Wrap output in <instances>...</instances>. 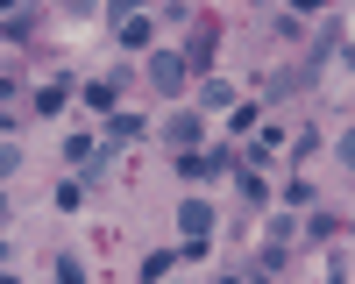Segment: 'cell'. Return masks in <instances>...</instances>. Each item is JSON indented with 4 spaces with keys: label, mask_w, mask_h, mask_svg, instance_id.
Here are the masks:
<instances>
[{
    "label": "cell",
    "mask_w": 355,
    "mask_h": 284,
    "mask_svg": "<svg viewBox=\"0 0 355 284\" xmlns=\"http://www.w3.org/2000/svg\"><path fill=\"white\" fill-rule=\"evenodd\" d=\"M220 170H242L227 150H214V157H199V150H185L178 157V178H192V185H206V178H220Z\"/></svg>",
    "instance_id": "cell-1"
},
{
    "label": "cell",
    "mask_w": 355,
    "mask_h": 284,
    "mask_svg": "<svg viewBox=\"0 0 355 284\" xmlns=\"http://www.w3.org/2000/svg\"><path fill=\"white\" fill-rule=\"evenodd\" d=\"M178 227H185V242H206L214 235V206H206V199H185V206H178Z\"/></svg>",
    "instance_id": "cell-2"
},
{
    "label": "cell",
    "mask_w": 355,
    "mask_h": 284,
    "mask_svg": "<svg viewBox=\"0 0 355 284\" xmlns=\"http://www.w3.org/2000/svg\"><path fill=\"white\" fill-rule=\"evenodd\" d=\"M150 78H157V93H178V85H185V57H178V50H157V57H150Z\"/></svg>",
    "instance_id": "cell-3"
},
{
    "label": "cell",
    "mask_w": 355,
    "mask_h": 284,
    "mask_svg": "<svg viewBox=\"0 0 355 284\" xmlns=\"http://www.w3.org/2000/svg\"><path fill=\"white\" fill-rule=\"evenodd\" d=\"M150 36H157L150 15H121V43H128V50H150Z\"/></svg>",
    "instance_id": "cell-4"
},
{
    "label": "cell",
    "mask_w": 355,
    "mask_h": 284,
    "mask_svg": "<svg viewBox=\"0 0 355 284\" xmlns=\"http://www.w3.org/2000/svg\"><path fill=\"white\" fill-rule=\"evenodd\" d=\"M171 142L192 150V142H199V114H171Z\"/></svg>",
    "instance_id": "cell-5"
},
{
    "label": "cell",
    "mask_w": 355,
    "mask_h": 284,
    "mask_svg": "<svg viewBox=\"0 0 355 284\" xmlns=\"http://www.w3.org/2000/svg\"><path fill=\"white\" fill-rule=\"evenodd\" d=\"M85 100H93L100 114H114V100H121V78H100V85H85Z\"/></svg>",
    "instance_id": "cell-6"
},
{
    "label": "cell",
    "mask_w": 355,
    "mask_h": 284,
    "mask_svg": "<svg viewBox=\"0 0 355 284\" xmlns=\"http://www.w3.org/2000/svg\"><path fill=\"white\" fill-rule=\"evenodd\" d=\"M171 263H178L171 249H150V256H142V284H157V277H171Z\"/></svg>",
    "instance_id": "cell-7"
},
{
    "label": "cell",
    "mask_w": 355,
    "mask_h": 284,
    "mask_svg": "<svg viewBox=\"0 0 355 284\" xmlns=\"http://www.w3.org/2000/svg\"><path fill=\"white\" fill-rule=\"evenodd\" d=\"M64 100H71V78H57V85H43V93H36V114H57Z\"/></svg>",
    "instance_id": "cell-8"
},
{
    "label": "cell",
    "mask_w": 355,
    "mask_h": 284,
    "mask_svg": "<svg viewBox=\"0 0 355 284\" xmlns=\"http://www.w3.org/2000/svg\"><path fill=\"white\" fill-rule=\"evenodd\" d=\"M107 135H114V142H128V135H142V121H135V114H121V107H114V114H107Z\"/></svg>",
    "instance_id": "cell-9"
},
{
    "label": "cell",
    "mask_w": 355,
    "mask_h": 284,
    "mask_svg": "<svg viewBox=\"0 0 355 284\" xmlns=\"http://www.w3.org/2000/svg\"><path fill=\"white\" fill-rule=\"evenodd\" d=\"M199 100H206V107H234V85H227V78H206Z\"/></svg>",
    "instance_id": "cell-10"
},
{
    "label": "cell",
    "mask_w": 355,
    "mask_h": 284,
    "mask_svg": "<svg viewBox=\"0 0 355 284\" xmlns=\"http://www.w3.org/2000/svg\"><path fill=\"white\" fill-rule=\"evenodd\" d=\"M100 178H114V157L93 150V157H85V185H100Z\"/></svg>",
    "instance_id": "cell-11"
},
{
    "label": "cell",
    "mask_w": 355,
    "mask_h": 284,
    "mask_svg": "<svg viewBox=\"0 0 355 284\" xmlns=\"http://www.w3.org/2000/svg\"><path fill=\"white\" fill-rule=\"evenodd\" d=\"M57 284H85V270H78V256H57Z\"/></svg>",
    "instance_id": "cell-12"
},
{
    "label": "cell",
    "mask_w": 355,
    "mask_h": 284,
    "mask_svg": "<svg viewBox=\"0 0 355 284\" xmlns=\"http://www.w3.org/2000/svg\"><path fill=\"white\" fill-rule=\"evenodd\" d=\"M8 170H21V150H15V142H0V178H8Z\"/></svg>",
    "instance_id": "cell-13"
},
{
    "label": "cell",
    "mask_w": 355,
    "mask_h": 284,
    "mask_svg": "<svg viewBox=\"0 0 355 284\" xmlns=\"http://www.w3.org/2000/svg\"><path fill=\"white\" fill-rule=\"evenodd\" d=\"M8 93H15V78H8V71H0V100H8Z\"/></svg>",
    "instance_id": "cell-14"
},
{
    "label": "cell",
    "mask_w": 355,
    "mask_h": 284,
    "mask_svg": "<svg viewBox=\"0 0 355 284\" xmlns=\"http://www.w3.org/2000/svg\"><path fill=\"white\" fill-rule=\"evenodd\" d=\"M0 227H8V199H0Z\"/></svg>",
    "instance_id": "cell-15"
},
{
    "label": "cell",
    "mask_w": 355,
    "mask_h": 284,
    "mask_svg": "<svg viewBox=\"0 0 355 284\" xmlns=\"http://www.w3.org/2000/svg\"><path fill=\"white\" fill-rule=\"evenodd\" d=\"M0 128H15V114H0Z\"/></svg>",
    "instance_id": "cell-16"
},
{
    "label": "cell",
    "mask_w": 355,
    "mask_h": 284,
    "mask_svg": "<svg viewBox=\"0 0 355 284\" xmlns=\"http://www.w3.org/2000/svg\"><path fill=\"white\" fill-rule=\"evenodd\" d=\"M227 284H256V277H227Z\"/></svg>",
    "instance_id": "cell-17"
},
{
    "label": "cell",
    "mask_w": 355,
    "mask_h": 284,
    "mask_svg": "<svg viewBox=\"0 0 355 284\" xmlns=\"http://www.w3.org/2000/svg\"><path fill=\"white\" fill-rule=\"evenodd\" d=\"M0 284H15V277H8V270H0Z\"/></svg>",
    "instance_id": "cell-18"
}]
</instances>
